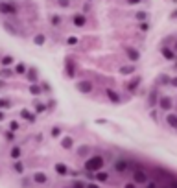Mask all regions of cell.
<instances>
[{
  "label": "cell",
  "instance_id": "8d00e7d4",
  "mask_svg": "<svg viewBox=\"0 0 177 188\" xmlns=\"http://www.w3.org/2000/svg\"><path fill=\"white\" fill-rule=\"evenodd\" d=\"M18 124H17V120H13V122H9V131H18Z\"/></svg>",
  "mask_w": 177,
  "mask_h": 188
},
{
  "label": "cell",
  "instance_id": "e575fe53",
  "mask_svg": "<svg viewBox=\"0 0 177 188\" xmlns=\"http://www.w3.org/2000/svg\"><path fill=\"white\" fill-rule=\"evenodd\" d=\"M78 42H79L78 37H68V39H66V44H70V46H74V44H78Z\"/></svg>",
  "mask_w": 177,
  "mask_h": 188
},
{
  "label": "cell",
  "instance_id": "7c38bea8",
  "mask_svg": "<svg viewBox=\"0 0 177 188\" xmlns=\"http://www.w3.org/2000/svg\"><path fill=\"white\" fill-rule=\"evenodd\" d=\"M161 52H163V57H164V59H168V61H174V59H175V50H174V48H166V46H164Z\"/></svg>",
  "mask_w": 177,
  "mask_h": 188
},
{
  "label": "cell",
  "instance_id": "6f0895ef",
  "mask_svg": "<svg viewBox=\"0 0 177 188\" xmlns=\"http://www.w3.org/2000/svg\"><path fill=\"white\" fill-rule=\"evenodd\" d=\"M89 2H91V0H89Z\"/></svg>",
  "mask_w": 177,
  "mask_h": 188
},
{
  "label": "cell",
  "instance_id": "30bf717a",
  "mask_svg": "<svg viewBox=\"0 0 177 188\" xmlns=\"http://www.w3.org/2000/svg\"><path fill=\"white\" fill-rule=\"evenodd\" d=\"M127 168H129V162H127V161H124V159H120V161H116V162H115V172H118V174L127 172Z\"/></svg>",
  "mask_w": 177,
  "mask_h": 188
},
{
  "label": "cell",
  "instance_id": "52a82bcc",
  "mask_svg": "<svg viewBox=\"0 0 177 188\" xmlns=\"http://www.w3.org/2000/svg\"><path fill=\"white\" fill-rule=\"evenodd\" d=\"M31 179H33V183H35V185H46V183H48V175H46V174H42V172H35Z\"/></svg>",
  "mask_w": 177,
  "mask_h": 188
},
{
  "label": "cell",
  "instance_id": "74e56055",
  "mask_svg": "<svg viewBox=\"0 0 177 188\" xmlns=\"http://www.w3.org/2000/svg\"><path fill=\"white\" fill-rule=\"evenodd\" d=\"M59 135H61V127H59V126H55V127L52 129V137H54V138H57Z\"/></svg>",
  "mask_w": 177,
  "mask_h": 188
},
{
  "label": "cell",
  "instance_id": "1f68e13d",
  "mask_svg": "<svg viewBox=\"0 0 177 188\" xmlns=\"http://www.w3.org/2000/svg\"><path fill=\"white\" fill-rule=\"evenodd\" d=\"M4 137H6V140L13 142V140H15V131H6V133H4Z\"/></svg>",
  "mask_w": 177,
  "mask_h": 188
},
{
  "label": "cell",
  "instance_id": "2e32d148",
  "mask_svg": "<svg viewBox=\"0 0 177 188\" xmlns=\"http://www.w3.org/2000/svg\"><path fill=\"white\" fill-rule=\"evenodd\" d=\"M20 116H22L24 120H28V122H31V124L35 122V114H33V113H30L28 109H22V111H20Z\"/></svg>",
  "mask_w": 177,
  "mask_h": 188
},
{
  "label": "cell",
  "instance_id": "5b68a950",
  "mask_svg": "<svg viewBox=\"0 0 177 188\" xmlns=\"http://www.w3.org/2000/svg\"><path fill=\"white\" fill-rule=\"evenodd\" d=\"M172 107H174V102H172L170 96H161V98H159V109H163V111H170Z\"/></svg>",
  "mask_w": 177,
  "mask_h": 188
},
{
  "label": "cell",
  "instance_id": "603a6c76",
  "mask_svg": "<svg viewBox=\"0 0 177 188\" xmlns=\"http://www.w3.org/2000/svg\"><path fill=\"white\" fill-rule=\"evenodd\" d=\"M159 94H157V90H153V92H150V105L151 107H155V105H159Z\"/></svg>",
  "mask_w": 177,
  "mask_h": 188
},
{
  "label": "cell",
  "instance_id": "d4e9b609",
  "mask_svg": "<svg viewBox=\"0 0 177 188\" xmlns=\"http://www.w3.org/2000/svg\"><path fill=\"white\" fill-rule=\"evenodd\" d=\"M28 72V66L24 63H17L15 65V74H26Z\"/></svg>",
  "mask_w": 177,
  "mask_h": 188
},
{
  "label": "cell",
  "instance_id": "ab89813d",
  "mask_svg": "<svg viewBox=\"0 0 177 188\" xmlns=\"http://www.w3.org/2000/svg\"><path fill=\"white\" fill-rule=\"evenodd\" d=\"M78 151H79V155H85V151H89V148H87V146H81Z\"/></svg>",
  "mask_w": 177,
  "mask_h": 188
},
{
  "label": "cell",
  "instance_id": "b9f144b4",
  "mask_svg": "<svg viewBox=\"0 0 177 188\" xmlns=\"http://www.w3.org/2000/svg\"><path fill=\"white\" fill-rule=\"evenodd\" d=\"M148 28H150V24H148V22H142V24H140V30H142V31H146Z\"/></svg>",
  "mask_w": 177,
  "mask_h": 188
},
{
  "label": "cell",
  "instance_id": "e0dca14e",
  "mask_svg": "<svg viewBox=\"0 0 177 188\" xmlns=\"http://www.w3.org/2000/svg\"><path fill=\"white\" fill-rule=\"evenodd\" d=\"M46 42V35L44 33H37L35 37H33V44H37V46H42Z\"/></svg>",
  "mask_w": 177,
  "mask_h": 188
},
{
  "label": "cell",
  "instance_id": "7bdbcfd3",
  "mask_svg": "<svg viewBox=\"0 0 177 188\" xmlns=\"http://www.w3.org/2000/svg\"><path fill=\"white\" fill-rule=\"evenodd\" d=\"M124 188H137V183H135V181H133V183H126Z\"/></svg>",
  "mask_w": 177,
  "mask_h": 188
},
{
  "label": "cell",
  "instance_id": "8992f818",
  "mask_svg": "<svg viewBox=\"0 0 177 188\" xmlns=\"http://www.w3.org/2000/svg\"><path fill=\"white\" fill-rule=\"evenodd\" d=\"M72 24L78 26V28H83V26L87 24V17H85L83 13H76V15L72 17Z\"/></svg>",
  "mask_w": 177,
  "mask_h": 188
},
{
  "label": "cell",
  "instance_id": "bcb514c9",
  "mask_svg": "<svg viewBox=\"0 0 177 188\" xmlns=\"http://www.w3.org/2000/svg\"><path fill=\"white\" fill-rule=\"evenodd\" d=\"M89 9H91V4H89V2H87V4H85V6H83V13H87V11H89Z\"/></svg>",
  "mask_w": 177,
  "mask_h": 188
},
{
  "label": "cell",
  "instance_id": "ee69618b",
  "mask_svg": "<svg viewBox=\"0 0 177 188\" xmlns=\"http://www.w3.org/2000/svg\"><path fill=\"white\" fill-rule=\"evenodd\" d=\"M146 188H159V186H157L155 183H151V181H148V183H146Z\"/></svg>",
  "mask_w": 177,
  "mask_h": 188
},
{
  "label": "cell",
  "instance_id": "7dc6e473",
  "mask_svg": "<svg viewBox=\"0 0 177 188\" xmlns=\"http://www.w3.org/2000/svg\"><path fill=\"white\" fill-rule=\"evenodd\" d=\"M87 188H100L96 183H87Z\"/></svg>",
  "mask_w": 177,
  "mask_h": 188
},
{
  "label": "cell",
  "instance_id": "3957f363",
  "mask_svg": "<svg viewBox=\"0 0 177 188\" xmlns=\"http://www.w3.org/2000/svg\"><path fill=\"white\" fill-rule=\"evenodd\" d=\"M17 9L18 7L13 2H0V13H4V15H15Z\"/></svg>",
  "mask_w": 177,
  "mask_h": 188
},
{
  "label": "cell",
  "instance_id": "d6a6232c",
  "mask_svg": "<svg viewBox=\"0 0 177 188\" xmlns=\"http://www.w3.org/2000/svg\"><path fill=\"white\" fill-rule=\"evenodd\" d=\"M46 109H48V107H46L44 103H35V111H37V113H44Z\"/></svg>",
  "mask_w": 177,
  "mask_h": 188
},
{
  "label": "cell",
  "instance_id": "7402d4cb",
  "mask_svg": "<svg viewBox=\"0 0 177 188\" xmlns=\"http://www.w3.org/2000/svg\"><path fill=\"white\" fill-rule=\"evenodd\" d=\"M157 83H159V85H170V83H172V78L166 76V74H161V76L157 78Z\"/></svg>",
  "mask_w": 177,
  "mask_h": 188
},
{
  "label": "cell",
  "instance_id": "f6af8a7d",
  "mask_svg": "<svg viewBox=\"0 0 177 188\" xmlns=\"http://www.w3.org/2000/svg\"><path fill=\"white\" fill-rule=\"evenodd\" d=\"M127 4L129 6H137V4H140V0H127Z\"/></svg>",
  "mask_w": 177,
  "mask_h": 188
},
{
  "label": "cell",
  "instance_id": "6da1fadb",
  "mask_svg": "<svg viewBox=\"0 0 177 188\" xmlns=\"http://www.w3.org/2000/svg\"><path fill=\"white\" fill-rule=\"evenodd\" d=\"M103 168V159L100 155H92L91 159H87L85 162V170L87 172H100Z\"/></svg>",
  "mask_w": 177,
  "mask_h": 188
},
{
  "label": "cell",
  "instance_id": "cb8c5ba5",
  "mask_svg": "<svg viewBox=\"0 0 177 188\" xmlns=\"http://www.w3.org/2000/svg\"><path fill=\"white\" fill-rule=\"evenodd\" d=\"M28 79H30V83H37L39 79H37V70L35 68H28Z\"/></svg>",
  "mask_w": 177,
  "mask_h": 188
},
{
  "label": "cell",
  "instance_id": "60d3db41",
  "mask_svg": "<svg viewBox=\"0 0 177 188\" xmlns=\"http://www.w3.org/2000/svg\"><path fill=\"white\" fill-rule=\"evenodd\" d=\"M59 4H61L63 7H68V6H70V0H59Z\"/></svg>",
  "mask_w": 177,
  "mask_h": 188
},
{
  "label": "cell",
  "instance_id": "836d02e7",
  "mask_svg": "<svg viewBox=\"0 0 177 188\" xmlns=\"http://www.w3.org/2000/svg\"><path fill=\"white\" fill-rule=\"evenodd\" d=\"M72 188H87V183H83V181H74V183H72Z\"/></svg>",
  "mask_w": 177,
  "mask_h": 188
},
{
  "label": "cell",
  "instance_id": "f35d334b",
  "mask_svg": "<svg viewBox=\"0 0 177 188\" xmlns=\"http://www.w3.org/2000/svg\"><path fill=\"white\" fill-rule=\"evenodd\" d=\"M170 188H177V179H175V177H172V179H170Z\"/></svg>",
  "mask_w": 177,
  "mask_h": 188
},
{
  "label": "cell",
  "instance_id": "4fadbf2b",
  "mask_svg": "<svg viewBox=\"0 0 177 188\" xmlns=\"http://www.w3.org/2000/svg\"><path fill=\"white\" fill-rule=\"evenodd\" d=\"M54 170H55V174H59V175H66V174L70 172V168H68L66 164H63V162H57V164L54 166Z\"/></svg>",
  "mask_w": 177,
  "mask_h": 188
},
{
  "label": "cell",
  "instance_id": "9c48e42d",
  "mask_svg": "<svg viewBox=\"0 0 177 188\" xmlns=\"http://www.w3.org/2000/svg\"><path fill=\"white\" fill-rule=\"evenodd\" d=\"M105 96L109 98L111 103H120V94H118L116 90H113V89H105Z\"/></svg>",
  "mask_w": 177,
  "mask_h": 188
},
{
  "label": "cell",
  "instance_id": "f1b7e54d",
  "mask_svg": "<svg viewBox=\"0 0 177 188\" xmlns=\"http://www.w3.org/2000/svg\"><path fill=\"white\" fill-rule=\"evenodd\" d=\"M50 22H52V26H59L61 24V17L59 15H52L50 17Z\"/></svg>",
  "mask_w": 177,
  "mask_h": 188
},
{
  "label": "cell",
  "instance_id": "44dd1931",
  "mask_svg": "<svg viewBox=\"0 0 177 188\" xmlns=\"http://www.w3.org/2000/svg\"><path fill=\"white\" fill-rule=\"evenodd\" d=\"M135 66H137V65H127V66H120V74H122V76L133 74V72H135Z\"/></svg>",
  "mask_w": 177,
  "mask_h": 188
},
{
  "label": "cell",
  "instance_id": "4316f807",
  "mask_svg": "<svg viewBox=\"0 0 177 188\" xmlns=\"http://www.w3.org/2000/svg\"><path fill=\"white\" fill-rule=\"evenodd\" d=\"M74 68H76V65L68 61V63H66V76H68V78H74V74H76Z\"/></svg>",
  "mask_w": 177,
  "mask_h": 188
},
{
  "label": "cell",
  "instance_id": "816d5d0a",
  "mask_svg": "<svg viewBox=\"0 0 177 188\" xmlns=\"http://www.w3.org/2000/svg\"><path fill=\"white\" fill-rule=\"evenodd\" d=\"M174 50H175V52H177V42H175V46H174Z\"/></svg>",
  "mask_w": 177,
  "mask_h": 188
},
{
  "label": "cell",
  "instance_id": "9a60e30c",
  "mask_svg": "<svg viewBox=\"0 0 177 188\" xmlns=\"http://www.w3.org/2000/svg\"><path fill=\"white\" fill-rule=\"evenodd\" d=\"M72 146H74V138L72 137H63L61 138V148L63 150H72Z\"/></svg>",
  "mask_w": 177,
  "mask_h": 188
},
{
  "label": "cell",
  "instance_id": "f5cc1de1",
  "mask_svg": "<svg viewBox=\"0 0 177 188\" xmlns=\"http://www.w3.org/2000/svg\"><path fill=\"white\" fill-rule=\"evenodd\" d=\"M63 188H72V186H63Z\"/></svg>",
  "mask_w": 177,
  "mask_h": 188
},
{
  "label": "cell",
  "instance_id": "7a4b0ae2",
  "mask_svg": "<svg viewBox=\"0 0 177 188\" xmlns=\"http://www.w3.org/2000/svg\"><path fill=\"white\" fill-rule=\"evenodd\" d=\"M76 89L81 94H91L92 92V83H91V79H81V81L76 83Z\"/></svg>",
  "mask_w": 177,
  "mask_h": 188
},
{
  "label": "cell",
  "instance_id": "9f6ffc18",
  "mask_svg": "<svg viewBox=\"0 0 177 188\" xmlns=\"http://www.w3.org/2000/svg\"><path fill=\"white\" fill-rule=\"evenodd\" d=\"M0 2H2V0H0Z\"/></svg>",
  "mask_w": 177,
  "mask_h": 188
},
{
  "label": "cell",
  "instance_id": "ba28073f",
  "mask_svg": "<svg viewBox=\"0 0 177 188\" xmlns=\"http://www.w3.org/2000/svg\"><path fill=\"white\" fill-rule=\"evenodd\" d=\"M126 55L129 57V61H131V63H137V61L140 59V52H139V50H135V48H126Z\"/></svg>",
  "mask_w": 177,
  "mask_h": 188
},
{
  "label": "cell",
  "instance_id": "db71d44e",
  "mask_svg": "<svg viewBox=\"0 0 177 188\" xmlns=\"http://www.w3.org/2000/svg\"><path fill=\"white\" fill-rule=\"evenodd\" d=\"M163 188H170V186H163Z\"/></svg>",
  "mask_w": 177,
  "mask_h": 188
},
{
  "label": "cell",
  "instance_id": "d6986e66",
  "mask_svg": "<svg viewBox=\"0 0 177 188\" xmlns=\"http://www.w3.org/2000/svg\"><path fill=\"white\" fill-rule=\"evenodd\" d=\"M96 181H98V183H107V181H109V174H107V172H102V170L96 172Z\"/></svg>",
  "mask_w": 177,
  "mask_h": 188
},
{
  "label": "cell",
  "instance_id": "484cf974",
  "mask_svg": "<svg viewBox=\"0 0 177 188\" xmlns=\"http://www.w3.org/2000/svg\"><path fill=\"white\" fill-rule=\"evenodd\" d=\"M13 172H15V174H22V172H24V164H22L20 161H15V162H13Z\"/></svg>",
  "mask_w": 177,
  "mask_h": 188
},
{
  "label": "cell",
  "instance_id": "c3c4849f",
  "mask_svg": "<svg viewBox=\"0 0 177 188\" xmlns=\"http://www.w3.org/2000/svg\"><path fill=\"white\" fill-rule=\"evenodd\" d=\"M170 85H174V87H177V76H175V78H172V83H170Z\"/></svg>",
  "mask_w": 177,
  "mask_h": 188
},
{
  "label": "cell",
  "instance_id": "5bb4252c",
  "mask_svg": "<svg viewBox=\"0 0 177 188\" xmlns=\"http://www.w3.org/2000/svg\"><path fill=\"white\" fill-rule=\"evenodd\" d=\"M140 79H142V78H139V76L133 78V79L127 83V90H129V92H135V90L139 89V85H140Z\"/></svg>",
  "mask_w": 177,
  "mask_h": 188
},
{
  "label": "cell",
  "instance_id": "f907efd6",
  "mask_svg": "<svg viewBox=\"0 0 177 188\" xmlns=\"http://www.w3.org/2000/svg\"><path fill=\"white\" fill-rule=\"evenodd\" d=\"M172 17H174V18H177V11H175V13H174V15H172Z\"/></svg>",
  "mask_w": 177,
  "mask_h": 188
},
{
  "label": "cell",
  "instance_id": "4dcf8cb0",
  "mask_svg": "<svg viewBox=\"0 0 177 188\" xmlns=\"http://www.w3.org/2000/svg\"><path fill=\"white\" fill-rule=\"evenodd\" d=\"M9 105H11V102H9V100H6V98H0V111H2V109H7Z\"/></svg>",
  "mask_w": 177,
  "mask_h": 188
},
{
  "label": "cell",
  "instance_id": "d590c367",
  "mask_svg": "<svg viewBox=\"0 0 177 188\" xmlns=\"http://www.w3.org/2000/svg\"><path fill=\"white\" fill-rule=\"evenodd\" d=\"M0 74H2V76H4V78H9V76H11V74H13V72H11V70H9V68H7V66H4V68H2V70H0Z\"/></svg>",
  "mask_w": 177,
  "mask_h": 188
},
{
  "label": "cell",
  "instance_id": "8fae6325",
  "mask_svg": "<svg viewBox=\"0 0 177 188\" xmlns=\"http://www.w3.org/2000/svg\"><path fill=\"white\" fill-rule=\"evenodd\" d=\"M166 124L172 129H177V113H168L166 114Z\"/></svg>",
  "mask_w": 177,
  "mask_h": 188
},
{
  "label": "cell",
  "instance_id": "681fc988",
  "mask_svg": "<svg viewBox=\"0 0 177 188\" xmlns=\"http://www.w3.org/2000/svg\"><path fill=\"white\" fill-rule=\"evenodd\" d=\"M4 118H6V114H4V111H0V122H2Z\"/></svg>",
  "mask_w": 177,
  "mask_h": 188
},
{
  "label": "cell",
  "instance_id": "83f0119b",
  "mask_svg": "<svg viewBox=\"0 0 177 188\" xmlns=\"http://www.w3.org/2000/svg\"><path fill=\"white\" fill-rule=\"evenodd\" d=\"M30 94L39 96V94H41V87H39V85H35V83H31V85H30Z\"/></svg>",
  "mask_w": 177,
  "mask_h": 188
},
{
  "label": "cell",
  "instance_id": "f546056e",
  "mask_svg": "<svg viewBox=\"0 0 177 188\" xmlns=\"http://www.w3.org/2000/svg\"><path fill=\"white\" fill-rule=\"evenodd\" d=\"M11 63H13V57L11 55H4L2 57V66H9Z\"/></svg>",
  "mask_w": 177,
  "mask_h": 188
},
{
  "label": "cell",
  "instance_id": "ac0fdd59",
  "mask_svg": "<svg viewBox=\"0 0 177 188\" xmlns=\"http://www.w3.org/2000/svg\"><path fill=\"white\" fill-rule=\"evenodd\" d=\"M9 155H11V159L18 161V159H20V155H22V150H20L18 146H13V148H11V151H9Z\"/></svg>",
  "mask_w": 177,
  "mask_h": 188
},
{
  "label": "cell",
  "instance_id": "277c9868",
  "mask_svg": "<svg viewBox=\"0 0 177 188\" xmlns=\"http://www.w3.org/2000/svg\"><path fill=\"white\" fill-rule=\"evenodd\" d=\"M133 181L137 185H146L148 183V175L144 170H133Z\"/></svg>",
  "mask_w": 177,
  "mask_h": 188
},
{
  "label": "cell",
  "instance_id": "11a10c76",
  "mask_svg": "<svg viewBox=\"0 0 177 188\" xmlns=\"http://www.w3.org/2000/svg\"><path fill=\"white\" fill-rule=\"evenodd\" d=\"M174 2H177V0H174Z\"/></svg>",
  "mask_w": 177,
  "mask_h": 188
},
{
  "label": "cell",
  "instance_id": "ffe728a7",
  "mask_svg": "<svg viewBox=\"0 0 177 188\" xmlns=\"http://www.w3.org/2000/svg\"><path fill=\"white\" fill-rule=\"evenodd\" d=\"M148 18H150V15L146 11H137L135 13V20H139V22H146Z\"/></svg>",
  "mask_w": 177,
  "mask_h": 188
}]
</instances>
